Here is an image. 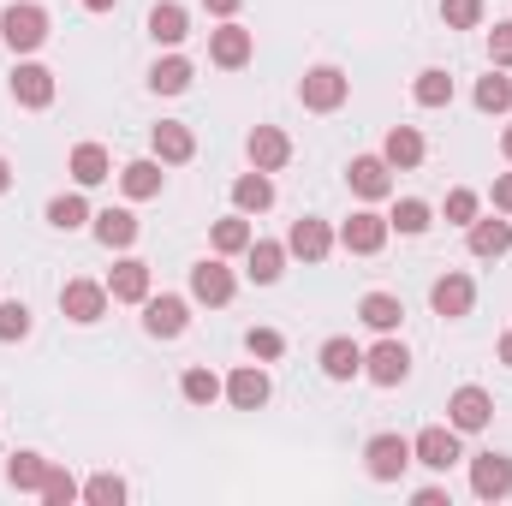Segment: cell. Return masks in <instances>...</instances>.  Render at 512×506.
I'll return each mask as SVG.
<instances>
[{
  "mask_svg": "<svg viewBox=\"0 0 512 506\" xmlns=\"http://www.w3.org/2000/svg\"><path fill=\"white\" fill-rule=\"evenodd\" d=\"M0 42H6L12 54H36V48L48 42V12H42L36 0H12V6L0 12Z\"/></svg>",
  "mask_w": 512,
  "mask_h": 506,
  "instance_id": "1",
  "label": "cell"
},
{
  "mask_svg": "<svg viewBox=\"0 0 512 506\" xmlns=\"http://www.w3.org/2000/svg\"><path fill=\"white\" fill-rule=\"evenodd\" d=\"M346 96H352V78H346L340 66H310V72L298 78V102H304L310 114H334V108H346Z\"/></svg>",
  "mask_w": 512,
  "mask_h": 506,
  "instance_id": "2",
  "label": "cell"
},
{
  "mask_svg": "<svg viewBox=\"0 0 512 506\" xmlns=\"http://www.w3.org/2000/svg\"><path fill=\"white\" fill-rule=\"evenodd\" d=\"M411 459H417L423 471H441V477H447V471L465 459V453H459V429H453V423H435V429H423V435L411 441Z\"/></svg>",
  "mask_w": 512,
  "mask_h": 506,
  "instance_id": "3",
  "label": "cell"
},
{
  "mask_svg": "<svg viewBox=\"0 0 512 506\" xmlns=\"http://www.w3.org/2000/svg\"><path fill=\"white\" fill-rule=\"evenodd\" d=\"M405 465H417L405 435H376V441L364 447V471H370L376 483H399V477H405Z\"/></svg>",
  "mask_w": 512,
  "mask_h": 506,
  "instance_id": "4",
  "label": "cell"
},
{
  "mask_svg": "<svg viewBox=\"0 0 512 506\" xmlns=\"http://www.w3.org/2000/svg\"><path fill=\"white\" fill-rule=\"evenodd\" d=\"M233 292H239V280H233V268L221 262V256H203L197 268H191V298L197 304H233Z\"/></svg>",
  "mask_w": 512,
  "mask_h": 506,
  "instance_id": "5",
  "label": "cell"
},
{
  "mask_svg": "<svg viewBox=\"0 0 512 506\" xmlns=\"http://www.w3.org/2000/svg\"><path fill=\"white\" fill-rule=\"evenodd\" d=\"M60 310H66L78 328H90V322L108 316V286H96V280H66V286H60Z\"/></svg>",
  "mask_w": 512,
  "mask_h": 506,
  "instance_id": "6",
  "label": "cell"
},
{
  "mask_svg": "<svg viewBox=\"0 0 512 506\" xmlns=\"http://www.w3.org/2000/svg\"><path fill=\"white\" fill-rule=\"evenodd\" d=\"M471 495L477 501H507L512 495V459L507 453H477L471 459Z\"/></svg>",
  "mask_w": 512,
  "mask_h": 506,
  "instance_id": "7",
  "label": "cell"
},
{
  "mask_svg": "<svg viewBox=\"0 0 512 506\" xmlns=\"http://www.w3.org/2000/svg\"><path fill=\"white\" fill-rule=\"evenodd\" d=\"M364 376L376 381V387H399V381L411 376V352H405L393 334H382V346L364 352Z\"/></svg>",
  "mask_w": 512,
  "mask_h": 506,
  "instance_id": "8",
  "label": "cell"
},
{
  "mask_svg": "<svg viewBox=\"0 0 512 506\" xmlns=\"http://www.w3.org/2000/svg\"><path fill=\"white\" fill-rule=\"evenodd\" d=\"M185 322H191V304H185V298H173V292L143 298V328H149L155 340H179V334H185Z\"/></svg>",
  "mask_w": 512,
  "mask_h": 506,
  "instance_id": "9",
  "label": "cell"
},
{
  "mask_svg": "<svg viewBox=\"0 0 512 506\" xmlns=\"http://www.w3.org/2000/svg\"><path fill=\"white\" fill-rule=\"evenodd\" d=\"M489 417H495V399H489L483 387H459V393L447 399V423H453L459 435H477V429H489Z\"/></svg>",
  "mask_w": 512,
  "mask_h": 506,
  "instance_id": "10",
  "label": "cell"
},
{
  "mask_svg": "<svg viewBox=\"0 0 512 506\" xmlns=\"http://www.w3.org/2000/svg\"><path fill=\"white\" fill-rule=\"evenodd\" d=\"M387 233H393V227H387V215H376V209H358V215L340 227V245H346L352 256H376L387 245Z\"/></svg>",
  "mask_w": 512,
  "mask_h": 506,
  "instance_id": "11",
  "label": "cell"
},
{
  "mask_svg": "<svg viewBox=\"0 0 512 506\" xmlns=\"http://www.w3.org/2000/svg\"><path fill=\"white\" fill-rule=\"evenodd\" d=\"M429 304H435V316H447V322L471 316V304H477V286H471V274H441V280L429 286Z\"/></svg>",
  "mask_w": 512,
  "mask_h": 506,
  "instance_id": "12",
  "label": "cell"
},
{
  "mask_svg": "<svg viewBox=\"0 0 512 506\" xmlns=\"http://www.w3.org/2000/svg\"><path fill=\"white\" fill-rule=\"evenodd\" d=\"M251 54H256V42H251V30H245V24H233V18H227L221 30H209V60H215V66L239 72Z\"/></svg>",
  "mask_w": 512,
  "mask_h": 506,
  "instance_id": "13",
  "label": "cell"
},
{
  "mask_svg": "<svg viewBox=\"0 0 512 506\" xmlns=\"http://www.w3.org/2000/svg\"><path fill=\"white\" fill-rule=\"evenodd\" d=\"M328 251H334V227H328V221H316V215H304V221H292V233H286V256H304V262H322Z\"/></svg>",
  "mask_w": 512,
  "mask_h": 506,
  "instance_id": "14",
  "label": "cell"
},
{
  "mask_svg": "<svg viewBox=\"0 0 512 506\" xmlns=\"http://www.w3.org/2000/svg\"><path fill=\"white\" fill-rule=\"evenodd\" d=\"M12 102H18V108H48V102H54V72L36 66V60H24V66L12 72Z\"/></svg>",
  "mask_w": 512,
  "mask_h": 506,
  "instance_id": "15",
  "label": "cell"
},
{
  "mask_svg": "<svg viewBox=\"0 0 512 506\" xmlns=\"http://www.w3.org/2000/svg\"><path fill=\"white\" fill-rule=\"evenodd\" d=\"M346 179H352V191H358L364 203H382L387 191H393V167H387L382 155H358V161L346 167Z\"/></svg>",
  "mask_w": 512,
  "mask_h": 506,
  "instance_id": "16",
  "label": "cell"
},
{
  "mask_svg": "<svg viewBox=\"0 0 512 506\" xmlns=\"http://www.w3.org/2000/svg\"><path fill=\"white\" fill-rule=\"evenodd\" d=\"M108 298H114V304H143V298H149V262L120 256L114 274H108Z\"/></svg>",
  "mask_w": 512,
  "mask_h": 506,
  "instance_id": "17",
  "label": "cell"
},
{
  "mask_svg": "<svg viewBox=\"0 0 512 506\" xmlns=\"http://www.w3.org/2000/svg\"><path fill=\"white\" fill-rule=\"evenodd\" d=\"M245 149H251V167H262V173H280V167L292 161V137L280 126H256Z\"/></svg>",
  "mask_w": 512,
  "mask_h": 506,
  "instance_id": "18",
  "label": "cell"
},
{
  "mask_svg": "<svg viewBox=\"0 0 512 506\" xmlns=\"http://www.w3.org/2000/svg\"><path fill=\"white\" fill-rule=\"evenodd\" d=\"M149 149H155L161 167H185V161L197 155V137H191L185 126H173V120H161V126L149 131Z\"/></svg>",
  "mask_w": 512,
  "mask_h": 506,
  "instance_id": "19",
  "label": "cell"
},
{
  "mask_svg": "<svg viewBox=\"0 0 512 506\" xmlns=\"http://www.w3.org/2000/svg\"><path fill=\"white\" fill-rule=\"evenodd\" d=\"M465 233H471V256H477V262H501V256L512 251V221H501V215L471 221Z\"/></svg>",
  "mask_w": 512,
  "mask_h": 506,
  "instance_id": "20",
  "label": "cell"
},
{
  "mask_svg": "<svg viewBox=\"0 0 512 506\" xmlns=\"http://www.w3.org/2000/svg\"><path fill=\"white\" fill-rule=\"evenodd\" d=\"M382 161L393 173H411V167H423V131L417 126H393L382 143Z\"/></svg>",
  "mask_w": 512,
  "mask_h": 506,
  "instance_id": "21",
  "label": "cell"
},
{
  "mask_svg": "<svg viewBox=\"0 0 512 506\" xmlns=\"http://www.w3.org/2000/svg\"><path fill=\"white\" fill-rule=\"evenodd\" d=\"M227 399H233L239 411H262V405H268V376H262V364H239V370L227 376Z\"/></svg>",
  "mask_w": 512,
  "mask_h": 506,
  "instance_id": "22",
  "label": "cell"
},
{
  "mask_svg": "<svg viewBox=\"0 0 512 506\" xmlns=\"http://www.w3.org/2000/svg\"><path fill=\"white\" fill-rule=\"evenodd\" d=\"M322 376H328V381L364 376V346H358V340H346V334H340V340H328V346H322Z\"/></svg>",
  "mask_w": 512,
  "mask_h": 506,
  "instance_id": "23",
  "label": "cell"
},
{
  "mask_svg": "<svg viewBox=\"0 0 512 506\" xmlns=\"http://www.w3.org/2000/svg\"><path fill=\"white\" fill-rule=\"evenodd\" d=\"M120 185H126L131 203H149V197H161L167 173H161V161L149 155V161H126V167H120Z\"/></svg>",
  "mask_w": 512,
  "mask_h": 506,
  "instance_id": "24",
  "label": "cell"
},
{
  "mask_svg": "<svg viewBox=\"0 0 512 506\" xmlns=\"http://www.w3.org/2000/svg\"><path fill=\"white\" fill-rule=\"evenodd\" d=\"M149 36H155V42H167V48H179V42L191 36V12H185L179 0H161V6L149 12Z\"/></svg>",
  "mask_w": 512,
  "mask_h": 506,
  "instance_id": "25",
  "label": "cell"
},
{
  "mask_svg": "<svg viewBox=\"0 0 512 506\" xmlns=\"http://www.w3.org/2000/svg\"><path fill=\"white\" fill-rule=\"evenodd\" d=\"M245 274H251L256 286H274L280 274H286V245H274V239H251V251H245Z\"/></svg>",
  "mask_w": 512,
  "mask_h": 506,
  "instance_id": "26",
  "label": "cell"
},
{
  "mask_svg": "<svg viewBox=\"0 0 512 506\" xmlns=\"http://www.w3.org/2000/svg\"><path fill=\"white\" fill-rule=\"evenodd\" d=\"M149 90H155V96H185V90H191V60H185V54L155 60V66H149Z\"/></svg>",
  "mask_w": 512,
  "mask_h": 506,
  "instance_id": "27",
  "label": "cell"
},
{
  "mask_svg": "<svg viewBox=\"0 0 512 506\" xmlns=\"http://www.w3.org/2000/svg\"><path fill=\"white\" fill-rule=\"evenodd\" d=\"M233 203H239V215H262L268 203H274V179L256 167V173H239L233 179Z\"/></svg>",
  "mask_w": 512,
  "mask_h": 506,
  "instance_id": "28",
  "label": "cell"
},
{
  "mask_svg": "<svg viewBox=\"0 0 512 506\" xmlns=\"http://www.w3.org/2000/svg\"><path fill=\"white\" fill-rule=\"evenodd\" d=\"M42 477H48V459H42V453H12V459H6V483H12L18 495H42Z\"/></svg>",
  "mask_w": 512,
  "mask_h": 506,
  "instance_id": "29",
  "label": "cell"
},
{
  "mask_svg": "<svg viewBox=\"0 0 512 506\" xmlns=\"http://www.w3.org/2000/svg\"><path fill=\"white\" fill-rule=\"evenodd\" d=\"M96 239H102L108 251L137 245V215H131V209H102V215H96Z\"/></svg>",
  "mask_w": 512,
  "mask_h": 506,
  "instance_id": "30",
  "label": "cell"
},
{
  "mask_svg": "<svg viewBox=\"0 0 512 506\" xmlns=\"http://www.w3.org/2000/svg\"><path fill=\"white\" fill-rule=\"evenodd\" d=\"M358 316H364V328H376V334H393V328L405 322V304H399L393 292H370V298L358 304Z\"/></svg>",
  "mask_w": 512,
  "mask_h": 506,
  "instance_id": "31",
  "label": "cell"
},
{
  "mask_svg": "<svg viewBox=\"0 0 512 506\" xmlns=\"http://www.w3.org/2000/svg\"><path fill=\"white\" fill-rule=\"evenodd\" d=\"M108 173H114V161H108L102 143H78V149H72V179H78V185H102Z\"/></svg>",
  "mask_w": 512,
  "mask_h": 506,
  "instance_id": "32",
  "label": "cell"
},
{
  "mask_svg": "<svg viewBox=\"0 0 512 506\" xmlns=\"http://www.w3.org/2000/svg\"><path fill=\"white\" fill-rule=\"evenodd\" d=\"M411 96H417V108H447V102H453V78H447L441 66H423L417 84H411Z\"/></svg>",
  "mask_w": 512,
  "mask_h": 506,
  "instance_id": "33",
  "label": "cell"
},
{
  "mask_svg": "<svg viewBox=\"0 0 512 506\" xmlns=\"http://www.w3.org/2000/svg\"><path fill=\"white\" fill-rule=\"evenodd\" d=\"M429 221H435V209H429L423 197H399V203H393V215H387V227H399L405 239L429 233Z\"/></svg>",
  "mask_w": 512,
  "mask_h": 506,
  "instance_id": "34",
  "label": "cell"
},
{
  "mask_svg": "<svg viewBox=\"0 0 512 506\" xmlns=\"http://www.w3.org/2000/svg\"><path fill=\"white\" fill-rule=\"evenodd\" d=\"M251 221L245 215H227V221H215V256H245L251 251Z\"/></svg>",
  "mask_w": 512,
  "mask_h": 506,
  "instance_id": "35",
  "label": "cell"
},
{
  "mask_svg": "<svg viewBox=\"0 0 512 506\" xmlns=\"http://www.w3.org/2000/svg\"><path fill=\"white\" fill-rule=\"evenodd\" d=\"M84 221H96V215H90V203H84L78 191H72V197H54V203H48V227H60V233H78Z\"/></svg>",
  "mask_w": 512,
  "mask_h": 506,
  "instance_id": "36",
  "label": "cell"
},
{
  "mask_svg": "<svg viewBox=\"0 0 512 506\" xmlns=\"http://www.w3.org/2000/svg\"><path fill=\"white\" fill-rule=\"evenodd\" d=\"M477 108L483 114H507L512 108V78H501V66L489 78H477Z\"/></svg>",
  "mask_w": 512,
  "mask_h": 506,
  "instance_id": "37",
  "label": "cell"
},
{
  "mask_svg": "<svg viewBox=\"0 0 512 506\" xmlns=\"http://www.w3.org/2000/svg\"><path fill=\"white\" fill-rule=\"evenodd\" d=\"M179 393H185L191 405H215V399L227 393V381L215 376V370H185V381H179Z\"/></svg>",
  "mask_w": 512,
  "mask_h": 506,
  "instance_id": "38",
  "label": "cell"
},
{
  "mask_svg": "<svg viewBox=\"0 0 512 506\" xmlns=\"http://www.w3.org/2000/svg\"><path fill=\"white\" fill-rule=\"evenodd\" d=\"M24 334H30V304L24 298H0V346H12Z\"/></svg>",
  "mask_w": 512,
  "mask_h": 506,
  "instance_id": "39",
  "label": "cell"
},
{
  "mask_svg": "<svg viewBox=\"0 0 512 506\" xmlns=\"http://www.w3.org/2000/svg\"><path fill=\"white\" fill-rule=\"evenodd\" d=\"M78 495H84V489L72 483V471H60V465H48V477H42V501H48V506H72Z\"/></svg>",
  "mask_w": 512,
  "mask_h": 506,
  "instance_id": "40",
  "label": "cell"
},
{
  "mask_svg": "<svg viewBox=\"0 0 512 506\" xmlns=\"http://www.w3.org/2000/svg\"><path fill=\"white\" fill-rule=\"evenodd\" d=\"M84 501H90V506H120V501H126V483H120L114 471H96V477L84 483Z\"/></svg>",
  "mask_w": 512,
  "mask_h": 506,
  "instance_id": "41",
  "label": "cell"
},
{
  "mask_svg": "<svg viewBox=\"0 0 512 506\" xmlns=\"http://www.w3.org/2000/svg\"><path fill=\"white\" fill-rule=\"evenodd\" d=\"M441 18H447V30H477L483 24V0H441Z\"/></svg>",
  "mask_w": 512,
  "mask_h": 506,
  "instance_id": "42",
  "label": "cell"
},
{
  "mask_svg": "<svg viewBox=\"0 0 512 506\" xmlns=\"http://www.w3.org/2000/svg\"><path fill=\"white\" fill-rule=\"evenodd\" d=\"M245 352H251V358H280V352H286V334H280V328H251V334H245Z\"/></svg>",
  "mask_w": 512,
  "mask_h": 506,
  "instance_id": "43",
  "label": "cell"
},
{
  "mask_svg": "<svg viewBox=\"0 0 512 506\" xmlns=\"http://www.w3.org/2000/svg\"><path fill=\"white\" fill-rule=\"evenodd\" d=\"M477 209H483V203H477V191H465V185H459V191H447V221H453V227H471V221H477Z\"/></svg>",
  "mask_w": 512,
  "mask_h": 506,
  "instance_id": "44",
  "label": "cell"
},
{
  "mask_svg": "<svg viewBox=\"0 0 512 506\" xmlns=\"http://www.w3.org/2000/svg\"><path fill=\"white\" fill-rule=\"evenodd\" d=\"M489 60H495L501 72L512 66V18H507V24H495V30H489Z\"/></svg>",
  "mask_w": 512,
  "mask_h": 506,
  "instance_id": "45",
  "label": "cell"
},
{
  "mask_svg": "<svg viewBox=\"0 0 512 506\" xmlns=\"http://www.w3.org/2000/svg\"><path fill=\"white\" fill-rule=\"evenodd\" d=\"M495 215H512V173L495 179Z\"/></svg>",
  "mask_w": 512,
  "mask_h": 506,
  "instance_id": "46",
  "label": "cell"
},
{
  "mask_svg": "<svg viewBox=\"0 0 512 506\" xmlns=\"http://www.w3.org/2000/svg\"><path fill=\"white\" fill-rule=\"evenodd\" d=\"M203 6H209V12H215V18H233V12H239V6H245V0H203Z\"/></svg>",
  "mask_w": 512,
  "mask_h": 506,
  "instance_id": "47",
  "label": "cell"
},
{
  "mask_svg": "<svg viewBox=\"0 0 512 506\" xmlns=\"http://www.w3.org/2000/svg\"><path fill=\"white\" fill-rule=\"evenodd\" d=\"M501 364H507V370H512V328H507V334H501Z\"/></svg>",
  "mask_w": 512,
  "mask_h": 506,
  "instance_id": "48",
  "label": "cell"
},
{
  "mask_svg": "<svg viewBox=\"0 0 512 506\" xmlns=\"http://www.w3.org/2000/svg\"><path fill=\"white\" fill-rule=\"evenodd\" d=\"M84 6H90V12H114V0H84Z\"/></svg>",
  "mask_w": 512,
  "mask_h": 506,
  "instance_id": "49",
  "label": "cell"
},
{
  "mask_svg": "<svg viewBox=\"0 0 512 506\" xmlns=\"http://www.w3.org/2000/svg\"><path fill=\"white\" fill-rule=\"evenodd\" d=\"M6 185H12V167H6V155H0V191H6Z\"/></svg>",
  "mask_w": 512,
  "mask_h": 506,
  "instance_id": "50",
  "label": "cell"
},
{
  "mask_svg": "<svg viewBox=\"0 0 512 506\" xmlns=\"http://www.w3.org/2000/svg\"><path fill=\"white\" fill-rule=\"evenodd\" d=\"M501 155H507V161H512V126L501 131Z\"/></svg>",
  "mask_w": 512,
  "mask_h": 506,
  "instance_id": "51",
  "label": "cell"
}]
</instances>
